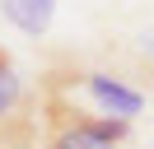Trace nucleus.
Returning <instances> with one entry per match:
<instances>
[{
    "label": "nucleus",
    "instance_id": "nucleus-1",
    "mask_svg": "<svg viewBox=\"0 0 154 149\" xmlns=\"http://www.w3.org/2000/svg\"><path fill=\"white\" fill-rule=\"evenodd\" d=\"M131 121L79 107L61 84H42V149H117Z\"/></svg>",
    "mask_w": 154,
    "mask_h": 149
},
{
    "label": "nucleus",
    "instance_id": "nucleus-2",
    "mask_svg": "<svg viewBox=\"0 0 154 149\" xmlns=\"http://www.w3.org/2000/svg\"><path fill=\"white\" fill-rule=\"evenodd\" d=\"M61 84H70V89H84L89 98H94L98 117H117V121H131L135 112L145 107V98L131 89V84L112 79V74H98V70H70V74H56Z\"/></svg>",
    "mask_w": 154,
    "mask_h": 149
},
{
    "label": "nucleus",
    "instance_id": "nucleus-3",
    "mask_svg": "<svg viewBox=\"0 0 154 149\" xmlns=\"http://www.w3.org/2000/svg\"><path fill=\"white\" fill-rule=\"evenodd\" d=\"M0 14L10 19L19 33L42 37L51 28V14H56V0H0Z\"/></svg>",
    "mask_w": 154,
    "mask_h": 149
},
{
    "label": "nucleus",
    "instance_id": "nucleus-4",
    "mask_svg": "<svg viewBox=\"0 0 154 149\" xmlns=\"http://www.w3.org/2000/svg\"><path fill=\"white\" fill-rule=\"evenodd\" d=\"M23 107H28L23 79H19V70H14L10 51L0 47V121H5V117H14V112H23Z\"/></svg>",
    "mask_w": 154,
    "mask_h": 149
},
{
    "label": "nucleus",
    "instance_id": "nucleus-5",
    "mask_svg": "<svg viewBox=\"0 0 154 149\" xmlns=\"http://www.w3.org/2000/svg\"><path fill=\"white\" fill-rule=\"evenodd\" d=\"M0 149H38V130H33V102L23 112L0 121Z\"/></svg>",
    "mask_w": 154,
    "mask_h": 149
},
{
    "label": "nucleus",
    "instance_id": "nucleus-6",
    "mask_svg": "<svg viewBox=\"0 0 154 149\" xmlns=\"http://www.w3.org/2000/svg\"><path fill=\"white\" fill-rule=\"evenodd\" d=\"M140 51H145V61L154 65V33H149V37H140Z\"/></svg>",
    "mask_w": 154,
    "mask_h": 149
}]
</instances>
